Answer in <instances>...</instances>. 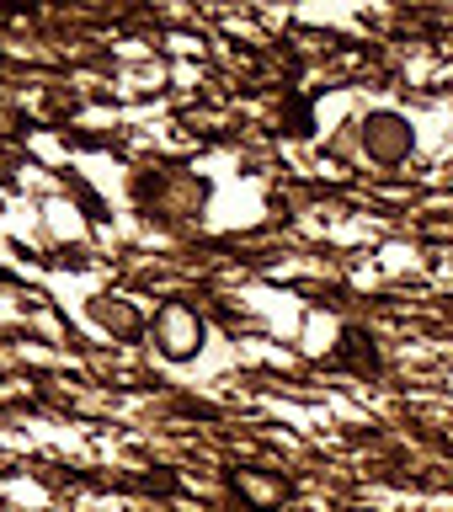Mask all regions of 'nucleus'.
<instances>
[{"mask_svg":"<svg viewBox=\"0 0 453 512\" xmlns=\"http://www.w3.org/2000/svg\"><path fill=\"white\" fill-rule=\"evenodd\" d=\"M235 491L246 496L256 512H272L288 502V480L283 475H267V470H235Z\"/></svg>","mask_w":453,"mask_h":512,"instance_id":"nucleus-3","label":"nucleus"},{"mask_svg":"<svg viewBox=\"0 0 453 512\" xmlns=\"http://www.w3.org/2000/svg\"><path fill=\"white\" fill-rule=\"evenodd\" d=\"M96 320H102L112 336H123V342L144 331V320H139V310H134L128 299H112V304H107V299H96Z\"/></svg>","mask_w":453,"mask_h":512,"instance_id":"nucleus-4","label":"nucleus"},{"mask_svg":"<svg viewBox=\"0 0 453 512\" xmlns=\"http://www.w3.org/2000/svg\"><path fill=\"white\" fill-rule=\"evenodd\" d=\"M363 155L379 160V166H400L411 155V123L400 112H374L363 123Z\"/></svg>","mask_w":453,"mask_h":512,"instance_id":"nucleus-2","label":"nucleus"},{"mask_svg":"<svg viewBox=\"0 0 453 512\" xmlns=\"http://www.w3.org/2000/svg\"><path fill=\"white\" fill-rule=\"evenodd\" d=\"M150 336H155V347L166 352L171 363H187V358H198V352H203V336H208V326H203V315L192 310V304L171 299V304H160V310H155V320H150Z\"/></svg>","mask_w":453,"mask_h":512,"instance_id":"nucleus-1","label":"nucleus"}]
</instances>
